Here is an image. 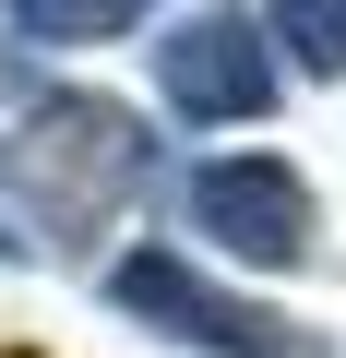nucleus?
Wrapping results in <instances>:
<instances>
[{
  "label": "nucleus",
  "instance_id": "5",
  "mask_svg": "<svg viewBox=\"0 0 346 358\" xmlns=\"http://www.w3.org/2000/svg\"><path fill=\"white\" fill-rule=\"evenodd\" d=\"M155 0H0V24L24 48H120Z\"/></svg>",
  "mask_w": 346,
  "mask_h": 358
},
{
  "label": "nucleus",
  "instance_id": "6",
  "mask_svg": "<svg viewBox=\"0 0 346 358\" xmlns=\"http://www.w3.org/2000/svg\"><path fill=\"white\" fill-rule=\"evenodd\" d=\"M263 48L310 84H346V0H263Z\"/></svg>",
  "mask_w": 346,
  "mask_h": 358
},
{
  "label": "nucleus",
  "instance_id": "3",
  "mask_svg": "<svg viewBox=\"0 0 346 358\" xmlns=\"http://www.w3.org/2000/svg\"><path fill=\"white\" fill-rule=\"evenodd\" d=\"M155 96H167V120H192V131H239V120H275L287 60L263 48L251 0H203V13H180L155 36Z\"/></svg>",
  "mask_w": 346,
  "mask_h": 358
},
{
  "label": "nucleus",
  "instance_id": "1",
  "mask_svg": "<svg viewBox=\"0 0 346 358\" xmlns=\"http://www.w3.org/2000/svg\"><path fill=\"white\" fill-rule=\"evenodd\" d=\"M155 179V120L120 108V96H36L24 131L0 143V263H36V251H72L96 239L120 203H143Z\"/></svg>",
  "mask_w": 346,
  "mask_h": 358
},
{
  "label": "nucleus",
  "instance_id": "2",
  "mask_svg": "<svg viewBox=\"0 0 346 358\" xmlns=\"http://www.w3.org/2000/svg\"><path fill=\"white\" fill-rule=\"evenodd\" d=\"M108 310H131L143 334H167V346H192V358H334L310 322H287V310H263L251 287H227V275H203L192 251H120L108 263Z\"/></svg>",
  "mask_w": 346,
  "mask_h": 358
},
{
  "label": "nucleus",
  "instance_id": "4",
  "mask_svg": "<svg viewBox=\"0 0 346 358\" xmlns=\"http://www.w3.org/2000/svg\"><path fill=\"white\" fill-rule=\"evenodd\" d=\"M180 203H192V239L239 275H298L322 251V203L287 155H203Z\"/></svg>",
  "mask_w": 346,
  "mask_h": 358
}]
</instances>
